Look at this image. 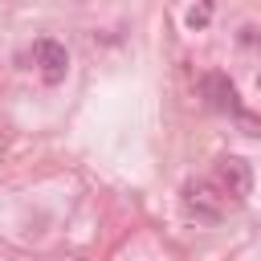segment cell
Wrapping results in <instances>:
<instances>
[{
  "mask_svg": "<svg viewBox=\"0 0 261 261\" xmlns=\"http://www.w3.org/2000/svg\"><path fill=\"white\" fill-rule=\"evenodd\" d=\"M200 86H204V94H208V106H216V110H237V90H232V82H228L224 73H208Z\"/></svg>",
  "mask_w": 261,
  "mask_h": 261,
  "instance_id": "4",
  "label": "cell"
},
{
  "mask_svg": "<svg viewBox=\"0 0 261 261\" xmlns=\"http://www.w3.org/2000/svg\"><path fill=\"white\" fill-rule=\"evenodd\" d=\"M216 184H220V192H224L232 204H241V200L249 196V188H253V171H249L245 159L224 155V159L216 163Z\"/></svg>",
  "mask_w": 261,
  "mask_h": 261,
  "instance_id": "2",
  "label": "cell"
},
{
  "mask_svg": "<svg viewBox=\"0 0 261 261\" xmlns=\"http://www.w3.org/2000/svg\"><path fill=\"white\" fill-rule=\"evenodd\" d=\"M208 16H212V8H208V4H200V8H192V12H188V24H192V29H200V24H208Z\"/></svg>",
  "mask_w": 261,
  "mask_h": 261,
  "instance_id": "5",
  "label": "cell"
},
{
  "mask_svg": "<svg viewBox=\"0 0 261 261\" xmlns=\"http://www.w3.org/2000/svg\"><path fill=\"white\" fill-rule=\"evenodd\" d=\"M33 61L41 65V77H45L49 86H57V82L65 77V69H69V53H65V45L53 41V37H41V41L33 45Z\"/></svg>",
  "mask_w": 261,
  "mask_h": 261,
  "instance_id": "3",
  "label": "cell"
},
{
  "mask_svg": "<svg viewBox=\"0 0 261 261\" xmlns=\"http://www.w3.org/2000/svg\"><path fill=\"white\" fill-rule=\"evenodd\" d=\"M184 204H188V212H192L196 220H204V224H216V220H224V212H228V196H224L220 184H212V179H188V184H184Z\"/></svg>",
  "mask_w": 261,
  "mask_h": 261,
  "instance_id": "1",
  "label": "cell"
},
{
  "mask_svg": "<svg viewBox=\"0 0 261 261\" xmlns=\"http://www.w3.org/2000/svg\"><path fill=\"white\" fill-rule=\"evenodd\" d=\"M241 41H245V45H261V33H257V29H241Z\"/></svg>",
  "mask_w": 261,
  "mask_h": 261,
  "instance_id": "6",
  "label": "cell"
}]
</instances>
